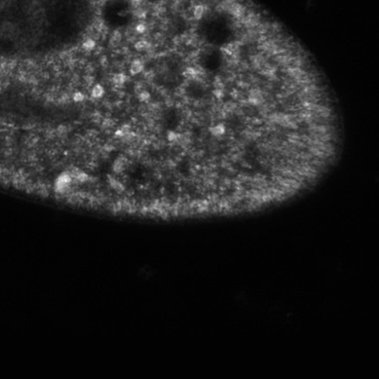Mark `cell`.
I'll use <instances>...</instances> for the list:
<instances>
[{
  "instance_id": "cell-15",
  "label": "cell",
  "mask_w": 379,
  "mask_h": 379,
  "mask_svg": "<svg viewBox=\"0 0 379 379\" xmlns=\"http://www.w3.org/2000/svg\"><path fill=\"white\" fill-rule=\"evenodd\" d=\"M168 137H169V141H174V140H177V135L175 134V133L172 132V131H170V132H169V134H168Z\"/></svg>"
},
{
  "instance_id": "cell-9",
  "label": "cell",
  "mask_w": 379,
  "mask_h": 379,
  "mask_svg": "<svg viewBox=\"0 0 379 379\" xmlns=\"http://www.w3.org/2000/svg\"><path fill=\"white\" fill-rule=\"evenodd\" d=\"M96 43L92 39H88L83 43V47L86 50H91L95 47Z\"/></svg>"
},
{
  "instance_id": "cell-6",
  "label": "cell",
  "mask_w": 379,
  "mask_h": 379,
  "mask_svg": "<svg viewBox=\"0 0 379 379\" xmlns=\"http://www.w3.org/2000/svg\"><path fill=\"white\" fill-rule=\"evenodd\" d=\"M110 184L115 189V191H118V192H121V191H123L124 190V187L123 184L121 183L116 180L115 179L112 178V177H110Z\"/></svg>"
},
{
  "instance_id": "cell-4",
  "label": "cell",
  "mask_w": 379,
  "mask_h": 379,
  "mask_svg": "<svg viewBox=\"0 0 379 379\" xmlns=\"http://www.w3.org/2000/svg\"><path fill=\"white\" fill-rule=\"evenodd\" d=\"M104 91L105 90H104L103 87L101 86L100 84H97V85L94 86V87L93 88L91 94H92V96L94 98H100L104 94Z\"/></svg>"
},
{
  "instance_id": "cell-10",
  "label": "cell",
  "mask_w": 379,
  "mask_h": 379,
  "mask_svg": "<svg viewBox=\"0 0 379 379\" xmlns=\"http://www.w3.org/2000/svg\"><path fill=\"white\" fill-rule=\"evenodd\" d=\"M149 47V43L146 42V41H144V40H141V41H138L137 43L135 44V49L139 51H142L146 49Z\"/></svg>"
},
{
  "instance_id": "cell-14",
  "label": "cell",
  "mask_w": 379,
  "mask_h": 379,
  "mask_svg": "<svg viewBox=\"0 0 379 379\" xmlns=\"http://www.w3.org/2000/svg\"><path fill=\"white\" fill-rule=\"evenodd\" d=\"M136 30H137V32L139 33V34H143L146 30V26L144 24H137V27H136Z\"/></svg>"
},
{
  "instance_id": "cell-7",
  "label": "cell",
  "mask_w": 379,
  "mask_h": 379,
  "mask_svg": "<svg viewBox=\"0 0 379 379\" xmlns=\"http://www.w3.org/2000/svg\"><path fill=\"white\" fill-rule=\"evenodd\" d=\"M124 162L122 159H118L117 160L115 161V163H114V166H113V169L114 171L115 172H117V173H119V172L121 171L122 170L124 169Z\"/></svg>"
},
{
  "instance_id": "cell-8",
  "label": "cell",
  "mask_w": 379,
  "mask_h": 379,
  "mask_svg": "<svg viewBox=\"0 0 379 379\" xmlns=\"http://www.w3.org/2000/svg\"><path fill=\"white\" fill-rule=\"evenodd\" d=\"M203 13H204V8L202 5H196V6L195 7L194 12V15L196 19H197V20L200 19L202 17Z\"/></svg>"
},
{
  "instance_id": "cell-13",
  "label": "cell",
  "mask_w": 379,
  "mask_h": 379,
  "mask_svg": "<svg viewBox=\"0 0 379 379\" xmlns=\"http://www.w3.org/2000/svg\"><path fill=\"white\" fill-rule=\"evenodd\" d=\"M84 96L80 92H77L74 93V99L76 101V102H80L84 99Z\"/></svg>"
},
{
  "instance_id": "cell-2",
  "label": "cell",
  "mask_w": 379,
  "mask_h": 379,
  "mask_svg": "<svg viewBox=\"0 0 379 379\" xmlns=\"http://www.w3.org/2000/svg\"><path fill=\"white\" fill-rule=\"evenodd\" d=\"M144 69V65L140 60H135L131 63L130 67V72L132 75H136L141 73Z\"/></svg>"
},
{
  "instance_id": "cell-12",
  "label": "cell",
  "mask_w": 379,
  "mask_h": 379,
  "mask_svg": "<svg viewBox=\"0 0 379 379\" xmlns=\"http://www.w3.org/2000/svg\"><path fill=\"white\" fill-rule=\"evenodd\" d=\"M149 97H150V95H149V93L146 92V91H143V92L141 93L140 95H139V99H140V100L141 101L146 100V99H148Z\"/></svg>"
},
{
  "instance_id": "cell-17",
  "label": "cell",
  "mask_w": 379,
  "mask_h": 379,
  "mask_svg": "<svg viewBox=\"0 0 379 379\" xmlns=\"http://www.w3.org/2000/svg\"><path fill=\"white\" fill-rule=\"evenodd\" d=\"M142 0H131V2L134 4H138L141 2Z\"/></svg>"
},
{
  "instance_id": "cell-11",
  "label": "cell",
  "mask_w": 379,
  "mask_h": 379,
  "mask_svg": "<svg viewBox=\"0 0 379 379\" xmlns=\"http://www.w3.org/2000/svg\"><path fill=\"white\" fill-rule=\"evenodd\" d=\"M76 178L78 180H80V181H81V182H84V181H87L88 180V175L87 174H85L84 172L80 171V173L77 174Z\"/></svg>"
},
{
  "instance_id": "cell-5",
  "label": "cell",
  "mask_w": 379,
  "mask_h": 379,
  "mask_svg": "<svg viewBox=\"0 0 379 379\" xmlns=\"http://www.w3.org/2000/svg\"><path fill=\"white\" fill-rule=\"evenodd\" d=\"M126 80H127V77L123 73L117 74L113 77L114 84H117V85H121V84H123L126 81Z\"/></svg>"
},
{
  "instance_id": "cell-1",
  "label": "cell",
  "mask_w": 379,
  "mask_h": 379,
  "mask_svg": "<svg viewBox=\"0 0 379 379\" xmlns=\"http://www.w3.org/2000/svg\"><path fill=\"white\" fill-rule=\"evenodd\" d=\"M72 180V177L68 173H63L61 174L55 182V188L57 191L59 192H63L65 191L68 187H69V184H71Z\"/></svg>"
},
{
  "instance_id": "cell-3",
  "label": "cell",
  "mask_w": 379,
  "mask_h": 379,
  "mask_svg": "<svg viewBox=\"0 0 379 379\" xmlns=\"http://www.w3.org/2000/svg\"><path fill=\"white\" fill-rule=\"evenodd\" d=\"M225 131V126L223 124H219L217 125L214 126V127L210 128L211 134L213 136H216V137H219V136L223 135V134H224Z\"/></svg>"
},
{
  "instance_id": "cell-16",
  "label": "cell",
  "mask_w": 379,
  "mask_h": 379,
  "mask_svg": "<svg viewBox=\"0 0 379 379\" xmlns=\"http://www.w3.org/2000/svg\"><path fill=\"white\" fill-rule=\"evenodd\" d=\"M112 124V121L110 120H105V121H103V124H102V126H104L105 127H109V126H111Z\"/></svg>"
}]
</instances>
